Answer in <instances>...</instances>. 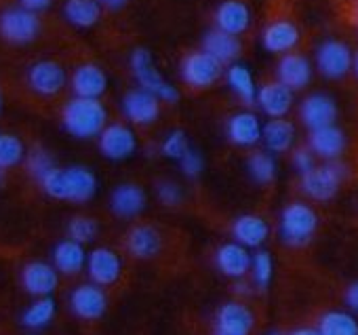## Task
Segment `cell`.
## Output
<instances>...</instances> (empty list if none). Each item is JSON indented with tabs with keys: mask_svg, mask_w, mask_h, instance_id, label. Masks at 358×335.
I'll return each instance as SVG.
<instances>
[{
	"mask_svg": "<svg viewBox=\"0 0 358 335\" xmlns=\"http://www.w3.org/2000/svg\"><path fill=\"white\" fill-rule=\"evenodd\" d=\"M190 145H188V137H186V133L184 131H173V133H169L166 135V139H164V143H162V154L164 156H169V158H182L184 154H186V150H188Z\"/></svg>",
	"mask_w": 358,
	"mask_h": 335,
	"instance_id": "cell-40",
	"label": "cell"
},
{
	"mask_svg": "<svg viewBox=\"0 0 358 335\" xmlns=\"http://www.w3.org/2000/svg\"><path fill=\"white\" fill-rule=\"evenodd\" d=\"M350 17H352V22L358 26V0L354 3V7H352V11H350Z\"/></svg>",
	"mask_w": 358,
	"mask_h": 335,
	"instance_id": "cell-48",
	"label": "cell"
},
{
	"mask_svg": "<svg viewBox=\"0 0 358 335\" xmlns=\"http://www.w3.org/2000/svg\"><path fill=\"white\" fill-rule=\"evenodd\" d=\"M72 91L76 97H89V99H99L106 89H108V76L106 72L95 66V64H85L78 66L70 78Z\"/></svg>",
	"mask_w": 358,
	"mask_h": 335,
	"instance_id": "cell-17",
	"label": "cell"
},
{
	"mask_svg": "<svg viewBox=\"0 0 358 335\" xmlns=\"http://www.w3.org/2000/svg\"><path fill=\"white\" fill-rule=\"evenodd\" d=\"M122 112L133 124H152L160 114V99L145 89H135L124 95Z\"/></svg>",
	"mask_w": 358,
	"mask_h": 335,
	"instance_id": "cell-13",
	"label": "cell"
},
{
	"mask_svg": "<svg viewBox=\"0 0 358 335\" xmlns=\"http://www.w3.org/2000/svg\"><path fill=\"white\" fill-rule=\"evenodd\" d=\"M270 335H280V333H270Z\"/></svg>",
	"mask_w": 358,
	"mask_h": 335,
	"instance_id": "cell-52",
	"label": "cell"
},
{
	"mask_svg": "<svg viewBox=\"0 0 358 335\" xmlns=\"http://www.w3.org/2000/svg\"><path fill=\"white\" fill-rule=\"evenodd\" d=\"M276 72H278V83H282L291 91L303 89L310 83V78H312L310 62L303 55H297V53H287L278 62Z\"/></svg>",
	"mask_w": 358,
	"mask_h": 335,
	"instance_id": "cell-21",
	"label": "cell"
},
{
	"mask_svg": "<svg viewBox=\"0 0 358 335\" xmlns=\"http://www.w3.org/2000/svg\"><path fill=\"white\" fill-rule=\"evenodd\" d=\"M110 207L118 218H135L145 207V192L135 184H122L112 192Z\"/></svg>",
	"mask_w": 358,
	"mask_h": 335,
	"instance_id": "cell-28",
	"label": "cell"
},
{
	"mask_svg": "<svg viewBox=\"0 0 358 335\" xmlns=\"http://www.w3.org/2000/svg\"><path fill=\"white\" fill-rule=\"evenodd\" d=\"M203 51H207L209 55H213L220 64H234L238 57H241V41L228 32H222V30H211L205 41H203Z\"/></svg>",
	"mask_w": 358,
	"mask_h": 335,
	"instance_id": "cell-26",
	"label": "cell"
},
{
	"mask_svg": "<svg viewBox=\"0 0 358 335\" xmlns=\"http://www.w3.org/2000/svg\"><path fill=\"white\" fill-rule=\"evenodd\" d=\"M135 148H137L135 133L122 122L106 124V129L99 133V150L110 160H124L135 152Z\"/></svg>",
	"mask_w": 358,
	"mask_h": 335,
	"instance_id": "cell-10",
	"label": "cell"
},
{
	"mask_svg": "<svg viewBox=\"0 0 358 335\" xmlns=\"http://www.w3.org/2000/svg\"><path fill=\"white\" fill-rule=\"evenodd\" d=\"M270 234V228L266 224V220H262L259 215H241L234 220L232 224V236L236 243H241L243 247H259L266 243Z\"/></svg>",
	"mask_w": 358,
	"mask_h": 335,
	"instance_id": "cell-29",
	"label": "cell"
},
{
	"mask_svg": "<svg viewBox=\"0 0 358 335\" xmlns=\"http://www.w3.org/2000/svg\"><path fill=\"white\" fill-rule=\"evenodd\" d=\"M87 270H89V276H91V280L95 285L108 287V285H114L120 278L122 259H120V255L116 251H112L108 247H99V249L89 253Z\"/></svg>",
	"mask_w": 358,
	"mask_h": 335,
	"instance_id": "cell-11",
	"label": "cell"
},
{
	"mask_svg": "<svg viewBox=\"0 0 358 335\" xmlns=\"http://www.w3.org/2000/svg\"><path fill=\"white\" fill-rule=\"evenodd\" d=\"M62 122L70 135L78 139H91V137H99V133L106 129L108 112L99 99L74 97L64 106Z\"/></svg>",
	"mask_w": 358,
	"mask_h": 335,
	"instance_id": "cell-2",
	"label": "cell"
},
{
	"mask_svg": "<svg viewBox=\"0 0 358 335\" xmlns=\"http://www.w3.org/2000/svg\"><path fill=\"white\" fill-rule=\"evenodd\" d=\"M345 304L352 312L358 314V283H352L345 291Z\"/></svg>",
	"mask_w": 358,
	"mask_h": 335,
	"instance_id": "cell-45",
	"label": "cell"
},
{
	"mask_svg": "<svg viewBox=\"0 0 358 335\" xmlns=\"http://www.w3.org/2000/svg\"><path fill=\"white\" fill-rule=\"evenodd\" d=\"M97 3H99L101 7H106V9L116 11V9H122V7L127 5V0H97Z\"/></svg>",
	"mask_w": 358,
	"mask_h": 335,
	"instance_id": "cell-46",
	"label": "cell"
},
{
	"mask_svg": "<svg viewBox=\"0 0 358 335\" xmlns=\"http://www.w3.org/2000/svg\"><path fill=\"white\" fill-rule=\"evenodd\" d=\"M22 285L34 297L51 295L59 285V272L47 262H30L22 270Z\"/></svg>",
	"mask_w": 358,
	"mask_h": 335,
	"instance_id": "cell-12",
	"label": "cell"
},
{
	"mask_svg": "<svg viewBox=\"0 0 358 335\" xmlns=\"http://www.w3.org/2000/svg\"><path fill=\"white\" fill-rule=\"evenodd\" d=\"M262 43H264V49L270 53H289L299 43V30L295 24L287 20H278L266 26L262 34Z\"/></svg>",
	"mask_w": 358,
	"mask_h": 335,
	"instance_id": "cell-22",
	"label": "cell"
},
{
	"mask_svg": "<svg viewBox=\"0 0 358 335\" xmlns=\"http://www.w3.org/2000/svg\"><path fill=\"white\" fill-rule=\"evenodd\" d=\"M55 310H57V306H55V299H53L51 295H47V297H36V301L30 304V306L26 308V312L22 314V322H24L28 329H45V327L53 320Z\"/></svg>",
	"mask_w": 358,
	"mask_h": 335,
	"instance_id": "cell-33",
	"label": "cell"
},
{
	"mask_svg": "<svg viewBox=\"0 0 358 335\" xmlns=\"http://www.w3.org/2000/svg\"><path fill=\"white\" fill-rule=\"evenodd\" d=\"M64 17L76 28H93L101 17V5L97 0H66Z\"/></svg>",
	"mask_w": 358,
	"mask_h": 335,
	"instance_id": "cell-30",
	"label": "cell"
},
{
	"mask_svg": "<svg viewBox=\"0 0 358 335\" xmlns=\"http://www.w3.org/2000/svg\"><path fill=\"white\" fill-rule=\"evenodd\" d=\"M316 64L327 78H341L352 68V53L343 43L327 41L316 53Z\"/></svg>",
	"mask_w": 358,
	"mask_h": 335,
	"instance_id": "cell-15",
	"label": "cell"
},
{
	"mask_svg": "<svg viewBox=\"0 0 358 335\" xmlns=\"http://www.w3.org/2000/svg\"><path fill=\"white\" fill-rule=\"evenodd\" d=\"M99 232V226L93 218H87V215H78V218H72L70 224H68V236L80 245H87L91 243Z\"/></svg>",
	"mask_w": 358,
	"mask_h": 335,
	"instance_id": "cell-37",
	"label": "cell"
},
{
	"mask_svg": "<svg viewBox=\"0 0 358 335\" xmlns=\"http://www.w3.org/2000/svg\"><path fill=\"white\" fill-rule=\"evenodd\" d=\"M215 264L222 274L230 278H243L251 270V255L241 243H226L217 249Z\"/></svg>",
	"mask_w": 358,
	"mask_h": 335,
	"instance_id": "cell-19",
	"label": "cell"
},
{
	"mask_svg": "<svg viewBox=\"0 0 358 335\" xmlns=\"http://www.w3.org/2000/svg\"><path fill=\"white\" fill-rule=\"evenodd\" d=\"M253 329V312L238 301L224 304L215 316V335H249Z\"/></svg>",
	"mask_w": 358,
	"mask_h": 335,
	"instance_id": "cell-14",
	"label": "cell"
},
{
	"mask_svg": "<svg viewBox=\"0 0 358 335\" xmlns=\"http://www.w3.org/2000/svg\"><path fill=\"white\" fill-rule=\"evenodd\" d=\"M53 266L59 274L74 276L87 266V253L85 247L72 238H66L55 245L53 249Z\"/></svg>",
	"mask_w": 358,
	"mask_h": 335,
	"instance_id": "cell-23",
	"label": "cell"
},
{
	"mask_svg": "<svg viewBox=\"0 0 358 335\" xmlns=\"http://www.w3.org/2000/svg\"><path fill=\"white\" fill-rule=\"evenodd\" d=\"M38 184L51 199L70 203H87L97 192V180L87 166H53Z\"/></svg>",
	"mask_w": 358,
	"mask_h": 335,
	"instance_id": "cell-1",
	"label": "cell"
},
{
	"mask_svg": "<svg viewBox=\"0 0 358 335\" xmlns=\"http://www.w3.org/2000/svg\"><path fill=\"white\" fill-rule=\"evenodd\" d=\"M66 70L51 59H43L30 66L28 70V85L34 93L43 97H53L66 87Z\"/></svg>",
	"mask_w": 358,
	"mask_h": 335,
	"instance_id": "cell-8",
	"label": "cell"
},
{
	"mask_svg": "<svg viewBox=\"0 0 358 335\" xmlns=\"http://www.w3.org/2000/svg\"><path fill=\"white\" fill-rule=\"evenodd\" d=\"M345 148V135L335 124L314 129L310 135V150L327 160H335Z\"/></svg>",
	"mask_w": 358,
	"mask_h": 335,
	"instance_id": "cell-25",
	"label": "cell"
},
{
	"mask_svg": "<svg viewBox=\"0 0 358 335\" xmlns=\"http://www.w3.org/2000/svg\"><path fill=\"white\" fill-rule=\"evenodd\" d=\"M226 78H228V85L232 87V91L245 101V104H255L257 99V89H255V83H253V76L249 72V68L241 66V64H232L226 72Z\"/></svg>",
	"mask_w": 358,
	"mask_h": 335,
	"instance_id": "cell-32",
	"label": "cell"
},
{
	"mask_svg": "<svg viewBox=\"0 0 358 335\" xmlns=\"http://www.w3.org/2000/svg\"><path fill=\"white\" fill-rule=\"evenodd\" d=\"M179 72H182V78L188 87L209 89L222 78L224 64H220L207 51H196V53H190L184 57L182 66H179Z\"/></svg>",
	"mask_w": 358,
	"mask_h": 335,
	"instance_id": "cell-7",
	"label": "cell"
},
{
	"mask_svg": "<svg viewBox=\"0 0 358 335\" xmlns=\"http://www.w3.org/2000/svg\"><path fill=\"white\" fill-rule=\"evenodd\" d=\"M228 139L236 145L249 148L262 139L259 118L251 112H238L228 120Z\"/></svg>",
	"mask_w": 358,
	"mask_h": 335,
	"instance_id": "cell-27",
	"label": "cell"
},
{
	"mask_svg": "<svg viewBox=\"0 0 358 335\" xmlns=\"http://www.w3.org/2000/svg\"><path fill=\"white\" fill-rule=\"evenodd\" d=\"M262 137L272 152H287L295 139V127L285 118H272L264 129Z\"/></svg>",
	"mask_w": 358,
	"mask_h": 335,
	"instance_id": "cell-31",
	"label": "cell"
},
{
	"mask_svg": "<svg viewBox=\"0 0 358 335\" xmlns=\"http://www.w3.org/2000/svg\"><path fill=\"white\" fill-rule=\"evenodd\" d=\"M158 199L166 207H175L182 203V190H179V186L173 182H162V184H158Z\"/></svg>",
	"mask_w": 358,
	"mask_h": 335,
	"instance_id": "cell-42",
	"label": "cell"
},
{
	"mask_svg": "<svg viewBox=\"0 0 358 335\" xmlns=\"http://www.w3.org/2000/svg\"><path fill=\"white\" fill-rule=\"evenodd\" d=\"M354 68H356V74H358V55H356V62H354Z\"/></svg>",
	"mask_w": 358,
	"mask_h": 335,
	"instance_id": "cell-50",
	"label": "cell"
},
{
	"mask_svg": "<svg viewBox=\"0 0 358 335\" xmlns=\"http://www.w3.org/2000/svg\"><path fill=\"white\" fill-rule=\"evenodd\" d=\"M289 335H320V331H318V329L303 327V329H295V331H293V333H289Z\"/></svg>",
	"mask_w": 358,
	"mask_h": 335,
	"instance_id": "cell-47",
	"label": "cell"
},
{
	"mask_svg": "<svg viewBox=\"0 0 358 335\" xmlns=\"http://www.w3.org/2000/svg\"><path fill=\"white\" fill-rule=\"evenodd\" d=\"M293 166L295 169L303 176V173H308L312 166H314V152L310 150V148H299V150H295V154H293Z\"/></svg>",
	"mask_w": 358,
	"mask_h": 335,
	"instance_id": "cell-43",
	"label": "cell"
},
{
	"mask_svg": "<svg viewBox=\"0 0 358 335\" xmlns=\"http://www.w3.org/2000/svg\"><path fill=\"white\" fill-rule=\"evenodd\" d=\"M251 274H253V283L257 289H266L270 285L272 274H274V264L268 251H259L251 257Z\"/></svg>",
	"mask_w": 358,
	"mask_h": 335,
	"instance_id": "cell-38",
	"label": "cell"
},
{
	"mask_svg": "<svg viewBox=\"0 0 358 335\" xmlns=\"http://www.w3.org/2000/svg\"><path fill=\"white\" fill-rule=\"evenodd\" d=\"M26 166H28V173L34 178V180H43L53 166H55V162H53V158H51V154L47 152V150H43V148H36V150H32L30 154H28V158H26Z\"/></svg>",
	"mask_w": 358,
	"mask_h": 335,
	"instance_id": "cell-39",
	"label": "cell"
},
{
	"mask_svg": "<svg viewBox=\"0 0 358 335\" xmlns=\"http://www.w3.org/2000/svg\"><path fill=\"white\" fill-rule=\"evenodd\" d=\"M343 178H345V166L331 160L322 166H312L308 173L301 176V190L310 199L324 203L337 194Z\"/></svg>",
	"mask_w": 358,
	"mask_h": 335,
	"instance_id": "cell-4",
	"label": "cell"
},
{
	"mask_svg": "<svg viewBox=\"0 0 358 335\" xmlns=\"http://www.w3.org/2000/svg\"><path fill=\"white\" fill-rule=\"evenodd\" d=\"M0 110H3V95H0Z\"/></svg>",
	"mask_w": 358,
	"mask_h": 335,
	"instance_id": "cell-51",
	"label": "cell"
},
{
	"mask_svg": "<svg viewBox=\"0 0 358 335\" xmlns=\"http://www.w3.org/2000/svg\"><path fill=\"white\" fill-rule=\"evenodd\" d=\"M24 158H26V148L22 139L9 133H0V169L15 166Z\"/></svg>",
	"mask_w": 358,
	"mask_h": 335,
	"instance_id": "cell-36",
	"label": "cell"
},
{
	"mask_svg": "<svg viewBox=\"0 0 358 335\" xmlns=\"http://www.w3.org/2000/svg\"><path fill=\"white\" fill-rule=\"evenodd\" d=\"M131 70H133V74H135V78H137L141 89L154 93L162 101H169V104L177 101V97H179L177 89L160 76V72L156 70V66L152 62V55L145 49H135L133 51V55H131Z\"/></svg>",
	"mask_w": 358,
	"mask_h": 335,
	"instance_id": "cell-6",
	"label": "cell"
},
{
	"mask_svg": "<svg viewBox=\"0 0 358 335\" xmlns=\"http://www.w3.org/2000/svg\"><path fill=\"white\" fill-rule=\"evenodd\" d=\"M41 34V20L34 11L11 7L0 13V36L11 45H28Z\"/></svg>",
	"mask_w": 358,
	"mask_h": 335,
	"instance_id": "cell-5",
	"label": "cell"
},
{
	"mask_svg": "<svg viewBox=\"0 0 358 335\" xmlns=\"http://www.w3.org/2000/svg\"><path fill=\"white\" fill-rule=\"evenodd\" d=\"M106 308H108V295L95 283L78 285L70 293V310L74 312V316H78L83 320L101 318Z\"/></svg>",
	"mask_w": 358,
	"mask_h": 335,
	"instance_id": "cell-9",
	"label": "cell"
},
{
	"mask_svg": "<svg viewBox=\"0 0 358 335\" xmlns=\"http://www.w3.org/2000/svg\"><path fill=\"white\" fill-rule=\"evenodd\" d=\"M318 331L320 335H358V322L348 312L331 310L322 314L318 322Z\"/></svg>",
	"mask_w": 358,
	"mask_h": 335,
	"instance_id": "cell-34",
	"label": "cell"
},
{
	"mask_svg": "<svg viewBox=\"0 0 358 335\" xmlns=\"http://www.w3.org/2000/svg\"><path fill=\"white\" fill-rule=\"evenodd\" d=\"M318 226V218L312 207L303 203H291L280 213V238L289 247H303L312 241Z\"/></svg>",
	"mask_w": 358,
	"mask_h": 335,
	"instance_id": "cell-3",
	"label": "cell"
},
{
	"mask_svg": "<svg viewBox=\"0 0 358 335\" xmlns=\"http://www.w3.org/2000/svg\"><path fill=\"white\" fill-rule=\"evenodd\" d=\"M299 116H301V122L308 127V129H320V127H329L335 122V116H337V106L335 101L329 97V95H322V93H314L310 97H306L301 101V108H299Z\"/></svg>",
	"mask_w": 358,
	"mask_h": 335,
	"instance_id": "cell-16",
	"label": "cell"
},
{
	"mask_svg": "<svg viewBox=\"0 0 358 335\" xmlns=\"http://www.w3.org/2000/svg\"><path fill=\"white\" fill-rule=\"evenodd\" d=\"M3 180H5V169H0V184H3Z\"/></svg>",
	"mask_w": 358,
	"mask_h": 335,
	"instance_id": "cell-49",
	"label": "cell"
},
{
	"mask_svg": "<svg viewBox=\"0 0 358 335\" xmlns=\"http://www.w3.org/2000/svg\"><path fill=\"white\" fill-rule=\"evenodd\" d=\"M255 101L268 116L282 118L293 106V91L285 87L282 83H268L262 89H257Z\"/></svg>",
	"mask_w": 358,
	"mask_h": 335,
	"instance_id": "cell-20",
	"label": "cell"
},
{
	"mask_svg": "<svg viewBox=\"0 0 358 335\" xmlns=\"http://www.w3.org/2000/svg\"><path fill=\"white\" fill-rule=\"evenodd\" d=\"M179 164H182V171H184L188 178H196V176L203 171L205 160H203V156H201L196 150L188 148L186 154H184L182 158H179Z\"/></svg>",
	"mask_w": 358,
	"mask_h": 335,
	"instance_id": "cell-41",
	"label": "cell"
},
{
	"mask_svg": "<svg viewBox=\"0 0 358 335\" xmlns=\"http://www.w3.org/2000/svg\"><path fill=\"white\" fill-rule=\"evenodd\" d=\"M247 169L251 178L259 184H270L276 178V162L266 152H253L247 160Z\"/></svg>",
	"mask_w": 358,
	"mask_h": 335,
	"instance_id": "cell-35",
	"label": "cell"
},
{
	"mask_svg": "<svg viewBox=\"0 0 358 335\" xmlns=\"http://www.w3.org/2000/svg\"><path fill=\"white\" fill-rule=\"evenodd\" d=\"M20 5L28 11H34V13H41L45 9H49L53 5V0H20Z\"/></svg>",
	"mask_w": 358,
	"mask_h": 335,
	"instance_id": "cell-44",
	"label": "cell"
},
{
	"mask_svg": "<svg viewBox=\"0 0 358 335\" xmlns=\"http://www.w3.org/2000/svg\"><path fill=\"white\" fill-rule=\"evenodd\" d=\"M160 247H162V238L154 226L139 224L131 228L127 234V249L133 257H139V259L154 257L160 251Z\"/></svg>",
	"mask_w": 358,
	"mask_h": 335,
	"instance_id": "cell-24",
	"label": "cell"
},
{
	"mask_svg": "<svg viewBox=\"0 0 358 335\" xmlns=\"http://www.w3.org/2000/svg\"><path fill=\"white\" fill-rule=\"evenodd\" d=\"M215 26L222 32L238 36L251 26V11L241 0H226L215 11Z\"/></svg>",
	"mask_w": 358,
	"mask_h": 335,
	"instance_id": "cell-18",
	"label": "cell"
}]
</instances>
